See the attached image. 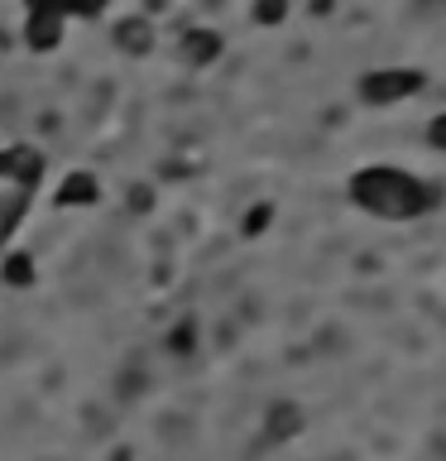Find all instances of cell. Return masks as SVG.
<instances>
[{
    "label": "cell",
    "instance_id": "obj_1",
    "mask_svg": "<svg viewBox=\"0 0 446 461\" xmlns=\"http://www.w3.org/2000/svg\"><path fill=\"white\" fill-rule=\"evenodd\" d=\"M351 202L365 207L370 216H384V221H413L437 207V187L413 178L408 168H394V164H370L351 178Z\"/></svg>",
    "mask_w": 446,
    "mask_h": 461
},
{
    "label": "cell",
    "instance_id": "obj_2",
    "mask_svg": "<svg viewBox=\"0 0 446 461\" xmlns=\"http://www.w3.org/2000/svg\"><path fill=\"white\" fill-rule=\"evenodd\" d=\"M427 86V77L417 68H374L360 77V101L365 106H398V101L417 96Z\"/></svg>",
    "mask_w": 446,
    "mask_h": 461
},
{
    "label": "cell",
    "instance_id": "obj_3",
    "mask_svg": "<svg viewBox=\"0 0 446 461\" xmlns=\"http://www.w3.org/2000/svg\"><path fill=\"white\" fill-rule=\"evenodd\" d=\"M302 423H308V413L298 409L293 399H279V403H269V413H264V438L269 442H293Z\"/></svg>",
    "mask_w": 446,
    "mask_h": 461
},
{
    "label": "cell",
    "instance_id": "obj_4",
    "mask_svg": "<svg viewBox=\"0 0 446 461\" xmlns=\"http://www.w3.org/2000/svg\"><path fill=\"white\" fill-rule=\"evenodd\" d=\"M221 58V34L216 29H187V39H183V63H192V68H207Z\"/></svg>",
    "mask_w": 446,
    "mask_h": 461
},
{
    "label": "cell",
    "instance_id": "obj_5",
    "mask_svg": "<svg viewBox=\"0 0 446 461\" xmlns=\"http://www.w3.org/2000/svg\"><path fill=\"white\" fill-rule=\"evenodd\" d=\"M115 49H125V53H149L154 49V24L144 20V14H129V20L115 24Z\"/></svg>",
    "mask_w": 446,
    "mask_h": 461
},
{
    "label": "cell",
    "instance_id": "obj_6",
    "mask_svg": "<svg viewBox=\"0 0 446 461\" xmlns=\"http://www.w3.org/2000/svg\"><path fill=\"white\" fill-rule=\"evenodd\" d=\"M63 20L67 14H29V24H24V39H29V49H58L63 43Z\"/></svg>",
    "mask_w": 446,
    "mask_h": 461
},
{
    "label": "cell",
    "instance_id": "obj_7",
    "mask_svg": "<svg viewBox=\"0 0 446 461\" xmlns=\"http://www.w3.org/2000/svg\"><path fill=\"white\" fill-rule=\"evenodd\" d=\"M96 197H101V183L92 173H67L63 187H58V207H92Z\"/></svg>",
    "mask_w": 446,
    "mask_h": 461
},
{
    "label": "cell",
    "instance_id": "obj_8",
    "mask_svg": "<svg viewBox=\"0 0 446 461\" xmlns=\"http://www.w3.org/2000/svg\"><path fill=\"white\" fill-rule=\"evenodd\" d=\"M10 178L20 187H34L43 178V158L34 149H24V144H14V149H10Z\"/></svg>",
    "mask_w": 446,
    "mask_h": 461
},
{
    "label": "cell",
    "instance_id": "obj_9",
    "mask_svg": "<svg viewBox=\"0 0 446 461\" xmlns=\"http://www.w3.org/2000/svg\"><path fill=\"white\" fill-rule=\"evenodd\" d=\"M0 279H5V284H14V288H29V284L39 279V274H34V259H29L24 250L5 255V265H0Z\"/></svg>",
    "mask_w": 446,
    "mask_h": 461
},
{
    "label": "cell",
    "instance_id": "obj_10",
    "mask_svg": "<svg viewBox=\"0 0 446 461\" xmlns=\"http://www.w3.org/2000/svg\"><path fill=\"white\" fill-rule=\"evenodd\" d=\"M168 351L173 356H192L197 351V322H192V317H183V322L168 331Z\"/></svg>",
    "mask_w": 446,
    "mask_h": 461
},
{
    "label": "cell",
    "instance_id": "obj_11",
    "mask_svg": "<svg viewBox=\"0 0 446 461\" xmlns=\"http://www.w3.org/2000/svg\"><path fill=\"white\" fill-rule=\"evenodd\" d=\"M288 0H254V24H283Z\"/></svg>",
    "mask_w": 446,
    "mask_h": 461
},
{
    "label": "cell",
    "instance_id": "obj_12",
    "mask_svg": "<svg viewBox=\"0 0 446 461\" xmlns=\"http://www.w3.org/2000/svg\"><path fill=\"white\" fill-rule=\"evenodd\" d=\"M269 221H273V207H269V202H254V207L245 212V226H240V230H245V236H259Z\"/></svg>",
    "mask_w": 446,
    "mask_h": 461
},
{
    "label": "cell",
    "instance_id": "obj_13",
    "mask_svg": "<svg viewBox=\"0 0 446 461\" xmlns=\"http://www.w3.org/2000/svg\"><path fill=\"white\" fill-rule=\"evenodd\" d=\"M111 0H63V14H77V20H96V14H106Z\"/></svg>",
    "mask_w": 446,
    "mask_h": 461
},
{
    "label": "cell",
    "instance_id": "obj_14",
    "mask_svg": "<svg viewBox=\"0 0 446 461\" xmlns=\"http://www.w3.org/2000/svg\"><path fill=\"white\" fill-rule=\"evenodd\" d=\"M423 135H427V144H432V149H442V154H446V111H442V115H432Z\"/></svg>",
    "mask_w": 446,
    "mask_h": 461
},
{
    "label": "cell",
    "instance_id": "obj_15",
    "mask_svg": "<svg viewBox=\"0 0 446 461\" xmlns=\"http://www.w3.org/2000/svg\"><path fill=\"white\" fill-rule=\"evenodd\" d=\"M29 14H63V0H24Z\"/></svg>",
    "mask_w": 446,
    "mask_h": 461
},
{
    "label": "cell",
    "instance_id": "obj_16",
    "mask_svg": "<svg viewBox=\"0 0 446 461\" xmlns=\"http://www.w3.org/2000/svg\"><path fill=\"white\" fill-rule=\"evenodd\" d=\"M129 193H135V197H129V207H135V212L149 207V187H129Z\"/></svg>",
    "mask_w": 446,
    "mask_h": 461
},
{
    "label": "cell",
    "instance_id": "obj_17",
    "mask_svg": "<svg viewBox=\"0 0 446 461\" xmlns=\"http://www.w3.org/2000/svg\"><path fill=\"white\" fill-rule=\"evenodd\" d=\"M5 178H10V149L0 154V183H5Z\"/></svg>",
    "mask_w": 446,
    "mask_h": 461
},
{
    "label": "cell",
    "instance_id": "obj_18",
    "mask_svg": "<svg viewBox=\"0 0 446 461\" xmlns=\"http://www.w3.org/2000/svg\"><path fill=\"white\" fill-rule=\"evenodd\" d=\"M427 5H446V0H427Z\"/></svg>",
    "mask_w": 446,
    "mask_h": 461
}]
</instances>
